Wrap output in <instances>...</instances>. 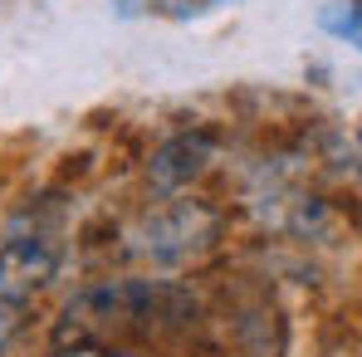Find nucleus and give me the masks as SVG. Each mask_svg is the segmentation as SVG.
I'll use <instances>...</instances> for the list:
<instances>
[{"label": "nucleus", "mask_w": 362, "mask_h": 357, "mask_svg": "<svg viewBox=\"0 0 362 357\" xmlns=\"http://www.w3.org/2000/svg\"><path fill=\"white\" fill-rule=\"evenodd\" d=\"M226 0H118V15H152V20H201Z\"/></svg>", "instance_id": "obj_4"}, {"label": "nucleus", "mask_w": 362, "mask_h": 357, "mask_svg": "<svg viewBox=\"0 0 362 357\" xmlns=\"http://www.w3.org/2000/svg\"><path fill=\"white\" fill-rule=\"evenodd\" d=\"M59 259L64 240L49 221H35V216L20 221L0 245V303L25 313V303L59 274Z\"/></svg>", "instance_id": "obj_2"}, {"label": "nucleus", "mask_w": 362, "mask_h": 357, "mask_svg": "<svg viewBox=\"0 0 362 357\" xmlns=\"http://www.w3.org/2000/svg\"><path fill=\"white\" fill-rule=\"evenodd\" d=\"M358 142H362V132H358Z\"/></svg>", "instance_id": "obj_7"}, {"label": "nucleus", "mask_w": 362, "mask_h": 357, "mask_svg": "<svg viewBox=\"0 0 362 357\" xmlns=\"http://www.w3.org/2000/svg\"><path fill=\"white\" fill-rule=\"evenodd\" d=\"M211 162V137L201 132H186V137H172L157 157H152V186L157 191H181L206 172Z\"/></svg>", "instance_id": "obj_3"}, {"label": "nucleus", "mask_w": 362, "mask_h": 357, "mask_svg": "<svg viewBox=\"0 0 362 357\" xmlns=\"http://www.w3.org/2000/svg\"><path fill=\"white\" fill-rule=\"evenodd\" d=\"M15 328H20V313H15V308H5V303H0V348H5V343H10V333H15Z\"/></svg>", "instance_id": "obj_6"}, {"label": "nucleus", "mask_w": 362, "mask_h": 357, "mask_svg": "<svg viewBox=\"0 0 362 357\" xmlns=\"http://www.w3.org/2000/svg\"><path fill=\"white\" fill-rule=\"evenodd\" d=\"M323 25H328L333 35H343V40L362 45V0H343V5L323 10Z\"/></svg>", "instance_id": "obj_5"}, {"label": "nucleus", "mask_w": 362, "mask_h": 357, "mask_svg": "<svg viewBox=\"0 0 362 357\" xmlns=\"http://www.w3.org/2000/svg\"><path fill=\"white\" fill-rule=\"evenodd\" d=\"M201 328V303L167 279H113L78 294L54 323V353H152Z\"/></svg>", "instance_id": "obj_1"}]
</instances>
